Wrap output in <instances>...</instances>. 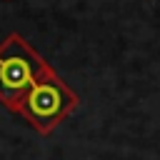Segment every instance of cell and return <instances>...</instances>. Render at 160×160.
<instances>
[{
    "mask_svg": "<svg viewBox=\"0 0 160 160\" xmlns=\"http://www.w3.org/2000/svg\"><path fill=\"white\" fill-rule=\"evenodd\" d=\"M78 105H80V98L75 95V90L55 70H50L45 78H40L30 88L18 112L40 135H50L70 112H75Z\"/></svg>",
    "mask_w": 160,
    "mask_h": 160,
    "instance_id": "cell-2",
    "label": "cell"
},
{
    "mask_svg": "<svg viewBox=\"0 0 160 160\" xmlns=\"http://www.w3.org/2000/svg\"><path fill=\"white\" fill-rule=\"evenodd\" d=\"M50 70L48 60L35 52L20 32H10L0 42V102L10 112H18L30 88Z\"/></svg>",
    "mask_w": 160,
    "mask_h": 160,
    "instance_id": "cell-1",
    "label": "cell"
}]
</instances>
